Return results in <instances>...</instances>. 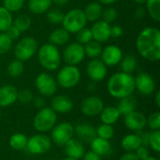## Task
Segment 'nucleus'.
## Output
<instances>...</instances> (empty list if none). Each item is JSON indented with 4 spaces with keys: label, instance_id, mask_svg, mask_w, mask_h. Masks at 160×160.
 <instances>
[{
    "label": "nucleus",
    "instance_id": "nucleus-1",
    "mask_svg": "<svg viewBox=\"0 0 160 160\" xmlns=\"http://www.w3.org/2000/svg\"><path fill=\"white\" fill-rule=\"evenodd\" d=\"M139 53L144 59L157 62L160 58V31L157 27H146L142 30L136 40Z\"/></svg>",
    "mask_w": 160,
    "mask_h": 160
},
{
    "label": "nucleus",
    "instance_id": "nucleus-2",
    "mask_svg": "<svg viewBox=\"0 0 160 160\" xmlns=\"http://www.w3.org/2000/svg\"><path fill=\"white\" fill-rule=\"evenodd\" d=\"M109 94L118 99L129 97L135 91V80L131 74L117 72L112 75L108 81Z\"/></svg>",
    "mask_w": 160,
    "mask_h": 160
},
{
    "label": "nucleus",
    "instance_id": "nucleus-3",
    "mask_svg": "<svg viewBox=\"0 0 160 160\" xmlns=\"http://www.w3.org/2000/svg\"><path fill=\"white\" fill-rule=\"evenodd\" d=\"M38 57L41 67L50 71L57 69L61 63L59 50L51 43H45L38 49Z\"/></svg>",
    "mask_w": 160,
    "mask_h": 160
},
{
    "label": "nucleus",
    "instance_id": "nucleus-4",
    "mask_svg": "<svg viewBox=\"0 0 160 160\" xmlns=\"http://www.w3.org/2000/svg\"><path fill=\"white\" fill-rule=\"evenodd\" d=\"M57 121V113L51 107H44L37 112L33 120V126L39 133L51 131Z\"/></svg>",
    "mask_w": 160,
    "mask_h": 160
},
{
    "label": "nucleus",
    "instance_id": "nucleus-5",
    "mask_svg": "<svg viewBox=\"0 0 160 160\" xmlns=\"http://www.w3.org/2000/svg\"><path fill=\"white\" fill-rule=\"evenodd\" d=\"M63 28H65L68 33H77L87 23V20L83 13V10L79 8H74L69 10L64 15L62 21Z\"/></svg>",
    "mask_w": 160,
    "mask_h": 160
},
{
    "label": "nucleus",
    "instance_id": "nucleus-6",
    "mask_svg": "<svg viewBox=\"0 0 160 160\" xmlns=\"http://www.w3.org/2000/svg\"><path fill=\"white\" fill-rule=\"evenodd\" d=\"M81 80V72L76 66H65L57 73L56 82L61 87L69 89L75 87Z\"/></svg>",
    "mask_w": 160,
    "mask_h": 160
},
{
    "label": "nucleus",
    "instance_id": "nucleus-7",
    "mask_svg": "<svg viewBox=\"0 0 160 160\" xmlns=\"http://www.w3.org/2000/svg\"><path fill=\"white\" fill-rule=\"evenodd\" d=\"M38 52V42L34 38L26 37L19 40L14 48V55L16 59L25 62L31 59Z\"/></svg>",
    "mask_w": 160,
    "mask_h": 160
},
{
    "label": "nucleus",
    "instance_id": "nucleus-8",
    "mask_svg": "<svg viewBox=\"0 0 160 160\" xmlns=\"http://www.w3.org/2000/svg\"><path fill=\"white\" fill-rule=\"evenodd\" d=\"M51 140L58 146H64L74 136V126L68 122L55 125L51 130Z\"/></svg>",
    "mask_w": 160,
    "mask_h": 160
},
{
    "label": "nucleus",
    "instance_id": "nucleus-9",
    "mask_svg": "<svg viewBox=\"0 0 160 160\" xmlns=\"http://www.w3.org/2000/svg\"><path fill=\"white\" fill-rule=\"evenodd\" d=\"M52 140L50 137L43 133L36 134L30 137L27 140V144H26V149L28 150L29 153L38 156V155H43L50 151L52 147Z\"/></svg>",
    "mask_w": 160,
    "mask_h": 160
},
{
    "label": "nucleus",
    "instance_id": "nucleus-10",
    "mask_svg": "<svg viewBox=\"0 0 160 160\" xmlns=\"http://www.w3.org/2000/svg\"><path fill=\"white\" fill-rule=\"evenodd\" d=\"M35 85L43 97H52L57 91V82L55 79L48 73H40L36 78Z\"/></svg>",
    "mask_w": 160,
    "mask_h": 160
},
{
    "label": "nucleus",
    "instance_id": "nucleus-11",
    "mask_svg": "<svg viewBox=\"0 0 160 160\" xmlns=\"http://www.w3.org/2000/svg\"><path fill=\"white\" fill-rule=\"evenodd\" d=\"M84 57L85 52L83 45L78 42H73L68 45L63 52L64 61L69 66H77L83 61Z\"/></svg>",
    "mask_w": 160,
    "mask_h": 160
},
{
    "label": "nucleus",
    "instance_id": "nucleus-12",
    "mask_svg": "<svg viewBox=\"0 0 160 160\" xmlns=\"http://www.w3.org/2000/svg\"><path fill=\"white\" fill-rule=\"evenodd\" d=\"M80 108L84 115L88 117H96L98 116L102 112L104 108V102L100 98L91 96L82 101Z\"/></svg>",
    "mask_w": 160,
    "mask_h": 160
},
{
    "label": "nucleus",
    "instance_id": "nucleus-13",
    "mask_svg": "<svg viewBox=\"0 0 160 160\" xmlns=\"http://www.w3.org/2000/svg\"><path fill=\"white\" fill-rule=\"evenodd\" d=\"M86 72L88 77L92 82H100L103 81L108 73L107 66L99 59L96 58L91 60L86 67Z\"/></svg>",
    "mask_w": 160,
    "mask_h": 160
},
{
    "label": "nucleus",
    "instance_id": "nucleus-14",
    "mask_svg": "<svg viewBox=\"0 0 160 160\" xmlns=\"http://www.w3.org/2000/svg\"><path fill=\"white\" fill-rule=\"evenodd\" d=\"M135 80V89H137L142 95L150 96L155 92L156 83L154 79L145 72H142L138 74Z\"/></svg>",
    "mask_w": 160,
    "mask_h": 160
},
{
    "label": "nucleus",
    "instance_id": "nucleus-15",
    "mask_svg": "<svg viewBox=\"0 0 160 160\" xmlns=\"http://www.w3.org/2000/svg\"><path fill=\"white\" fill-rule=\"evenodd\" d=\"M124 122L128 129L132 130V131H140L143 130L144 128L146 127V117L145 115L138 111H133L126 115Z\"/></svg>",
    "mask_w": 160,
    "mask_h": 160
},
{
    "label": "nucleus",
    "instance_id": "nucleus-16",
    "mask_svg": "<svg viewBox=\"0 0 160 160\" xmlns=\"http://www.w3.org/2000/svg\"><path fill=\"white\" fill-rule=\"evenodd\" d=\"M123 58L122 50L115 45H109L102 50L101 61L109 67L115 66L120 63Z\"/></svg>",
    "mask_w": 160,
    "mask_h": 160
},
{
    "label": "nucleus",
    "instance_id": "nucleus-17",
    "mask_svg": "<svg viewBox=\"0 0 160 160\" xmlns=\"http://www.w3.org/2000/svg\"><path fill=\"white\" fill-rule=\"evenodd\" d=\"M91 32L94 40L99 43L106 42L111 38V24L103 20H98L92 25Z\"/></svg>",
    "mask_w": 160,
    "mask_h": 160
},
{
    "label": "nucleus",
    "instance_id": "nucleus-18",
    "mask_svg": "<svg viewBox=\"0 0 160 160\" xmlns=\"http://www.w3.org/2000/svg\"><path fill=\"white\" fill-rule=\"evenodd\" d=\"M74 135L82 142L90 143L96 137V128L88 123H79L74 126Z\"/></svg>",
    "mask_w": 160,
    "mask_h": 160
},
{
    "label": "nucleus",
    "instance_id": "nucleus-19",
    "mask_svg": "<svg viewBox=\"0 0 160 160\" xmlns=\"http://www.w3.org/2000/svg\"><path fill=\"white\" fill-rule=\"evenodd\" d=\"M18 90L15 86L6 84L0 87V107H8L17 101Z\"/></svg>",
    "mask_w": 160,
    "mask_h": 160
},
{
    "label": "nucleus",
    "instance_id": "nucleus-20",
    "mask_svg": "<svg viewBox=\"0 0 160 160\" xmlns=\"http://www.w3.org/2000/svg\"><path fill=\"white\" fill-rule=\"evenodd\" d=\"M65 153L68 158H75V159H81L82 158L85 151L84 146L82 142H80L78 139H70L65 145Z\"/></svg>",
    "mask_w": 160,
    "mask_h": 160
},
{
    "label": "nucleus",
    "instance_id": "nucleus-21",
    "mask_svg": "<svg viewBox=\"0 0 160 160\" xmlns=\"http://www.w3.org/2000/svg\"><path fill=\"white\" fill-rule=\"evenodd\" d=\"M51 108L56 113H67L73 109V101L67 96L59 95L52 98Z\"/></svg>",
    "mask_w": 160,
    "mask_h": 160
},
{
    "label": "nucleus",
    "instance_id": "nucleus-22",
    "mask_svg": "<svg viewBox=\"0 0 160 160\" xmlns=\"http://www.w3.org/2000/svg\"><path fill=\"white\" fill-rule=\"evenodd\" d=\"M90 145H91V150L100 157L109 156L112 152V147L111 142L108 140H104L98 137H96L90 142Z\"/></svg>",
    "mask_w": 160,
    "mask_h": 160
},
{
    "label": "nucleus",
    "instance_id": "nucleus-23",
    "mask_svg": "<svg viewBox=\"0 0 160 160\" xmlns=\"http://www.w3.org/2000/svg\"><path fill=\"white\" fill-rule=\"evenodd\" d=\"M99 115H100V120L102 124H107V125H112V126L115 124L121 116L118 109L113 106L104 107Z\"/></svg>",
    "mask_w": 160,
    "mask_h": 160
},
{
    "label": "nucleus",
    "instance_id": "nucleus-24",
    "mask_svg": "<svg viewBox=\"0 0 160 160\" xmlns=\"http://www.w3.org/2000/svg\"><path fill=\"white\" fill-rule=\"evenodd\" d=\"M141 145L142 141L137 133L126 135L121 142V146L126 152H135Z\"/></svg>",
    "mask_w": 160,
    "mask_h": 160
},
{
    "label": "nucleus",
    "instance_id": "nucleus-25",
    "mask_svg": "<svg viewBox=\"0 0 160 160\" xmlns=\"http://www.w3.org/2000/svg\"><path fill=\"white\" fill-rule=\"evenodd\" d=\"M69 39V33L65 28L54 29L49 37V43L54 46H61L68 43Z\"/></svg>",
    "mask_w": 160,
    "mask_h": 160
},
{
    "label": "nucleus",
    "instance_id": "nucleus-26",
    "mask_svg": "<svg viewBox=\"0 0 160 160\" xmlns=\"http://www.w3.org/2000/svg\"><path fill=\"white\" fill-rule=\"evenodd\" d=\"M102 6L100 5V3L98 2H92L89 3L84 10L83 13L85 15V18L87 20V22H97L100 19L101 14H102Z\"/></svg>",
    "mask_w": 160,
    "mask_h": 160
},
{
    "label": "nucleus",
    "instance_id": "nucleus-27",
    "mask_svg": "<svg viewBox=\"0 0 160 160\" xmlns=\"http://www.w3.org/2000/svg\"><path fill=\"white\" fill-rule=\"evenodd\" d=\"M52 4V0H28V8L33 14L38 15L47 12Z\"/></svg>",
    "mask_w": 160,
    "mask_h": 160
},
{
    "label": "nucleus",
    "instance_id": "nucleus-28",
    "mask_svg": "<svg viewBox=\"0 0 160 160\" xmlns=\"http://www.w3.org/2000/svg\"><path fill=\"white\" fill-rule=\"evenodd\" d=\"M116 108L118 109L121 115H126V114H128V113H129V112L136 110V108H137V100L131 95L129 97L121 98L119 103H118V106Z\"/></svg>",
    "mask_w": 160,
    "mask_h": 160
},
{
    "label": "nucleus",
    "instance_id": "nucleus-29",
    "mask_svg": "<svg viewBox=\"0 0 160 160\" xmlns=\"http://www.w3.org/2000/svg\"><path fill=\"white\" fill-rule=\"evenodd\" d=\"M28 138L22 133H15L9 139V145L16 151H22L26 148Z\"/></svg>",
    "mask_w": 160,
    "mask_h": 160
},
{
    "label": "nucleus",
    "instance_id": "nucleus-30",
    "mask_svg": "<svg viewBox=\"0 0 160 160\" xmlns=\"http://www.w3.org/2000/svg\"><path fill=\"white\" fill-rule=\"evenodd\" d=\"M84 45H85V46H83L84 52H85V55H87L88 57H90L92 59H96L101 55L102 47L99 42H98L96 40H91Z\"/></svg>",
    "mask_w": 160,
    "mask_h": 160
},
{
    "label": "nucleus",
    "instance_id": "nucleus-31",
    "mask_svg": "<svg viewBox=\"0 0 160 160\" xmlns=\"http://www.w3.org/2000/svg\"><path fill=\"white\" fill-rule=\"evenodd\" d=\"M13 22L11 13L4 7H0V33L6 32Z\"/></svg>",
    "mask_w": 160,
    "mask_h": 160
},
{
    "label": "nucleus",
    "instance_id": "nucleus-32",
    "mask_svg": "<svg viewBox=\"0 0 160 160\" xmlns=\"http://www.w3.org/2000/svg\"><path fill=\"white\" fill-rule=\"evenodd\" d=\"M120 68L122 72L131 74L137 68V59L133 55H127L120 61Z\"/></svg>",
    "mask_w": 160,
    "mask_h": 160
},
{
    "label": "nucleus",
    "instance_id": "nucleus-33",
    "mask_svg": "<svg viewBox=\"0 0 160 160\" xmlns=\"http://www.w3.org/2000/svg\"><path fill=\"white\" fill-rule=\"evenodd\" d=\"M97 137L110 141L114 135V128L112 125L101 124L96 128Z\"/></svg>",
    "mask_w": 160,
    "mask_h": 160
},
{
    "label": "nucleus",
    "instance_id": "nucleus-34",
    "mask_svg": "<svg viewBox=\"0 0 160 160\" xmlns=\"http://www.w3.org/2000/svg\"><path fill=\"white\" fill-rule=\"evenodd\" d=\"M146 8L153 20L156 22L160 21V0H147Z\"/></svg>",
    "mask_w": 160,
    "mask_h": 160
},
{
    "label": "nucleus",
    "instance_id": "nucleus-35",
    "mask_svg": "<svg viewBox=\"0 0 160 160\" xmlns=\"http://www.w3.org/2000/svg\"><path fill=\"white\" fill-rule=\"evenodd\" d=\"M7 70H8V74L10 77L18 78L23 72V62H22L18 59H15L8 64Z\"/></svg>",
    "mask_w": 160,
    "mask_h": 160
},
{
    "label": "nucleus",
    "instance_id": "nucleus-36",
    "mask_svg": "<svg viewBox=\"0 0 160 160\" xmlns=\"http://www.w3.org/2000/svg\"><path fill=\"white\" fill-rule=\"evenodd\" d=\"M12 25H14L16 28H18L21 32H24L29 29V27L31 25V19L27 15H24V14L20 15V16L16 17L15 20H13Z\"/></svg>",
    "mask_w": 160,
    "mask_h": 160
},
{
    "label": "nucleus",
    "instance_id": "nucleus-37",
    "mask_svg": "<svg viewBox=\"0 0 160 160\" xmlns=\"http://www.w3.org/2000/svg\"><path fill=\"white\" fill-rule=\"evenodd\" d=\"M64 15H65L64 12L57 8H51L47 11V19L52 24L62 23V21L64 19Z\"/></svg>",
    "mask_w": 160,
    "mask_h": 160
},
{
    "label": "nucleus",
    "instance_id": "nucleus-38",
    "mask_svg": "<svg viewBox=\"0 0 160 160\" xmlns=\"http://www.w3.org/2000/svg\"><path fill=\"white\" fill-rule=\"evenodd\" d=\"M148 146H150L156 153L160 152V130H153L149 132Z\"/></svg>",
    "mask_w": 160,
    "mask_h": 160
},
{
    "label": "nucleus",
    "instance_id": "nucleus-39",
    "mask_svg": "<svg viewBox=\"0 0 160 160\" xmlns=\"http://www.w3.org/2000/svg\"><path fill=\"white\" fill-rule=\"evenodd\" d=\"M76 40L78 43L84 45L86 43H88L89 41L93 40V37H92V32L91 29L83 27L82 29H81L80 31H78L76 33Z\"/></svg>",
    "mask_w": 160,
    "mask_h": 160
},
{
    "label": "nucleus",
    "instance_id": "nucleus-40",
    "mask_svg": "<svg viewBox=\"0 0 160 160\" xmlns=\"http://www.w3.org/2000/svg\"><path fill=\"white\" fill-rule=\"evenodd\" d=\"M12 47V39L6 32L0 33V54L8 53Z\"/></svg>",
    "mask_w": 160,
    "mask_h": 160
},
{
    "label": "nucleus",
    "instance_id": "nucleus-41",
    "mask_svg": "<svg viewBox=\"0 0 160 160\" xmlns=\"http://www.w3.org/2000/svg\"><path fill=\"white\" fill-rule=\"evenodd\" d=\"M24 5V0H3V7L11 12H16L22 9Z\"/></svg>",
    "mask_w": 160,
    "mask_h": 160
},
{
    "label": "nucleus",
    "instance_id": "nucleus-42",
    "mask_svg": "<svg viewBox=\"0 0 160 160\" xmlns=\"http://www.w3.org/2000/svg\"><path fill=\"white\" fill-rule=\"evenodd\" d=\"M146 126H148L152 131L160 129V113L158 112H153L146 118Z\"/></svg>",
    "mask_w": 160,
    "mask_h": 160
},
{
    "label": "nucleus",
    "instance_id": "nucleus-43",
    "mask_svg": "<svg viewBox=\"0 0 160 160\" xmlns=\"http://www.w3.org/2000/svg\"><path fill=\"white\" fill-rule=\"evenodd\" d=\"M33 93L28 89H22L21 91H18L17 100L22 104H29L33 101Z\"/></svg>",
    "mask_w": 160,
    "mask_h": 160
},
{
    "label": "nucleus",
    "instance_id": "nucleus-44",
    "mask_svg": "<svg viewBox=\"0 0 160 160\" xmlns=\"http://www.w3.org/2000/svg\"><path fill=\"white\" fill-rule=\"evenodd\" d=\"M101 17L103 18V21H105L108 23H111L114 22L117 18V11L113 8H107L104 10H102Z\"/></svg>",
    "mask_w": 160,
    "mask_h": 160
},
{
    "label": "nucleus",
    "instance_id": "nucleus-45",
    "mask_svg": "<svg viewBox=\"0 0 160 160\" xmlns=\"http://www.w3.org/2000/svg\"><path fill=\"white\" fill-rule=\"evenodd\" d=\"M135 153H136V155L138 156V158H140V160L145 159V158H147L150 156L148 147L143 146V145H141V146L135 151Z\"/></svg>",
    "mask_w": 160,
    "mask_h": 160
},
{
    "label": "nucleus",
    "instance_id": "nucleus-46",
    "mask_svg": "<svg viewBox=\"0 0 160 160\" xmlns=\"http://www.w3.org/2000/svg\"><path fill=\"white\" fill-rule=\"evenodd\" d=\"M6 33L8 34V36L12 40L18 39V38H20L21 34H22V32H21L18 28H16L14 25H11V26L6 31Z\"/></svg>",
    "mask_w": 160,
    "mask_h": 160
},
{
    "label": "nucleus",
    "instance_id": "nucleus-47",
    "mask_svg": "<svg viewBox=\"0 0 160 160\" xmlns=\"http://www.w3.org/2000/svg\"><path fill=\"white\" fill-rule=\"evenodd\" d=\"M123 28L119 25H114V26H111V37L117 38H120L123 35Z\"/></svg>",
    "mask_w": 160,
    "mask_h": 160
},
{
    "label": "nucleus",
    "instance_id": "nucleus-48",
    "mask_svg": "<svg viewBox=\"0 0 160 160\" xmlns=\"http://www.w3.org/2000/svg\"><path fill=\"white\" fill-rule=\"evenodd\" d=\"M82 159L83 160H101V157L98 156V154H96L95 152H93L92 150L91 151H88L86 153H84L83 157H82Z\"/></svg>",
    "mask_w": 160,
    "mask_h": 160
},
{
    "label": "nucleus",
    "instance_id": "nucleus-49",
    "mask_svg": "<svg viewBox=\"0 0 160 160\" xmlns=\"http://www.w3.org/2000/svg\"><path fill=\"white\" fill-rule=\"evenodd\" d=\"M119 160H140L135 152H126Z\"/></svg>",
    "mask_w": 160,
    "mask_h": 160
},
{
    "label": "nucleus",
    "instance_id": "nucleus-50",
    "mask_svg": "<svg viewBox=\"0 0 160 160\" xmlns=\"http://www.w3.org/2000/svg\"><path fill=\"white\" fill-rule=\"evenodd\" d=\"M33 102H34V105L36 106V108H38V110L45 107V100L41 97H37V98H33Z\"/></svg>",
    "mask_w": 160,
    "mask_h": 160
},
{
    "label": "nucleus",
    "instance_id": "nucleus-51",
    "mask_svg": "<svg viewBox=\"0 0 160 160\" xmlns=\"http://www.w3.org/2000/svg\"><path fill=\"white\" fill-rule=\"evenodd\" d=\"M144 15H145V10L143 8H139L135 12V17L137 19H142Z\"/></svg>",
    "mask_w": 160,
    "mask_h": 160
},
{
    "label": "nucleus",
    "instance_id": "nucleus-52",
    "mask_svg": "<svg viewBox=\"0 0 160 160\" xmlns=\"http://www.w3.org/2000/svg\"><path fill=\"white\" fill-rule=\"evenodd\" d=\"M52 2L57 7H63L67 5L69 2V0H52Z\"/></svg>",
    "mask_w": 160,
    "mask_h": 160
},
{
    "label": "nucleus",
    "instance_id": "nucleus-53",
    "mask_svg": "<svg viewBox=\"0 0 160 160\" xmlns=\"http://www.w3.org/2000/svg\"><path fill=\"white\" fill-rule=\"evenodd\" d=\"M155 102H156L157 106L159 108L160 107V92L159 91H158V92H157V94H156V96H155Z\"/></svg>",
    "mask_w": 160,
    "mask_h": 160
},
{
    "label": "nucleus",
    "instance_id": "nucleus-54",
    "mask_svg": "<svg viewBox=\"0 0 160 160\" xmlns=\"http://www.w3.org/2000/svg\"><path fill=\"white\" fill-rule=\"evenodd\" d=\"M96 88H97L96 82H91L89 83V85H88V90H89L90 92H93V91L96 90Z\"/></svg>",
    "mask_w": 160,
    "mask_h": 160
},
{
    "label": "nucleus",
    "instance_id": "nucleus-55",
    "mask_svg": "<svg viewBox=\"0 0 160 160\" xmlns=\"http://www.w3.org/2000/svg\"><path fill=\"white\" fill-rule=\"evenodd\" d=\"M99 3L103 4V5H112L113 3H115L117 0H98Z\"/></svg>",
    "mask_w": 160,
    "mask_h": 160
},
{
    "label": "nucleus",
    "instance_id": "nucleus-56",
    "mask_svg": "<svg viewBox=\"0 0 160 160\" xmlns=\"http://www.w3.org/2000/svg\"><path fill=\"white\" fill-rule=\"evenodd\" d=\"M136 4H139V5H142V4H145L147 0H133Z\"/></svg>",
    "mask_w": 160,
    "mask_h": 160
},
{
    "label": "nucleus",
    "instance_id": "nucleus-57",
    "mask_svg": "<svg viewBox=\"0 0 160 160\" xmlns=\"http://www.w3.org/2000/svg\"><path fill=\"white\" fill-rule=\"evenodd\" d=\"M143 160H158L157 158H155V157H148L147 158H145V159H143Z\"/></svg>",
    "mask_w": 160,
    "mask_h": 160
},
{
    "label": "nucleus",
    "instance_id": "nucleus-58",
    "mask_svg": "<svg viewBox=\"0 0 160 160\" xmlns=\"http://www.w3.org/2000/svg\"><path fill=\"white\" fill-rule=\"evenodd\" d=\"M63 160H79V159H75V158H64Z\"/></svg>",
    "mask_w": 160,
    "mask_h": 160
},
{
    "label": "nucleus",
    "instance_id": "nucleus-59",
    "mask_svg": "<svg viewBox=\"0 0 160 160\" xmlns=\"http://www.w3.org/2000/svg\"><path fill=\"white\" fill-rule=\"evenodd\" d=\"M0 117H1V111H0Z\"/></svg>",
    "mask_w": 160,
    "mask_h": 160
}]
</instances>
